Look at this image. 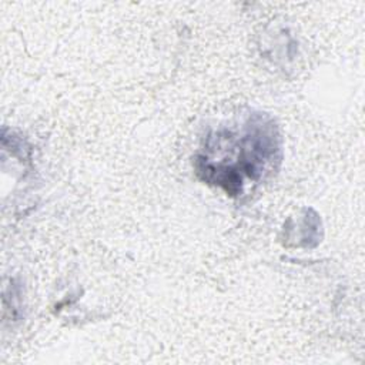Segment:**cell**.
Wrapping results in <instances>:
<instances>
[{
	"label": "cell",
	"instance_id": "6da1fadb",
	"mask_svg": "<svg viewBox=\"0 0 365 365\" xmlns=\"http://www.w3.org/2000/svg\"><path fill=\"white\" fill-rule=\"evenodd\" d=\"M277 140L272 123L255 115L240 131H220L210 137L205 153L198 158V171L204 180L224 187L227 192H241L247 181L257 182L277 160Z\"/></svg>",
	"mask_w": 365,
	"mask_h": 365
}]
</instances>
